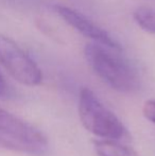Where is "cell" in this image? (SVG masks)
I'll return each instance as SVG.
<instances>
[{"label":"cell","instance_id":"6da1fadb","mask_svg":"<svg viewBox=\"0 0 155 156\" xmlns=\"http://www.w3.org/2000/svg\"><path fill=\"white\" fill-rule=\"evenodd\" d=\"M120 52L98 43L87 44L84 50L90 67L108 86L119 93H134L140 87V78L136 68Z\"/></svg>","mask_w":155,"mask_h":156},{"label":"cell","instance_id":"7a4b0ae2","mask_svg":"<svg viewBox=\"0 0 155 156\" xmlns=\"http://www.w3.org/2000/svg\"><path fill=\"white\" fill-rule=\"evenodd\" d=\"M79 116L87 131L103 139L117 140L126 135V129L119 118L86 87L80 91Z\"/></svg>","mask_w":155,"mask_h":156},{"label":"cell","instance_id":"3957f363","mask_svg":"<svg viewBox=\"0 0 155 156\" xmlns=\"http://www.w3.org/2000/svg\"><path fill=\"white\" fill-rule=\"evenodd\" d=\"M0 148L41 156L47 153L48 141L37 129L0 107Z\"/></svg>","mask_w":155,"mask_h":156},{"label":"cell","instance_id":"277c9868","mask_svg":"<svg viewBox=\"0 0 155 156\" xmlns=\"http://www.w3.org/2000/svg\"><path fill=\"white\" fill-rule=\"evenodd\" d=\"M0 64L17 82L36 86L43 81V73L34 62L13 39L0 34Z\"/></svg>","mask_w":155,"mask_h":156},{"label":"cell","instance_id":"5b68a950","mask_svg":"<svg viewBox=\"0 0 155 156\" xmlns=\"http://www.w3.org/2000/svg\"><path fill=\"white\" fill-rule=\"evenodd\" d=\"M54 9L63 20L66 21L70 27H72L85 37L91 39L93 43H98L113 49L121 50V46L117 41H115L105 30L91 21L82 13L66 5H55Z\"/></svg>","mask_w":155,"mask_h":156},{"label":"cell","instance_id":"8992f818","mask_svg":"<svg viewBox=\"0 0 155 156\" xmlns=\"http://www.w3.org/2000/svg\"><path fill=\"white\" fill-rule=\"evenodd\" d=\"M93 148L99 156H138L133 149L118 144L115 140H95Z\"/></svg>","mask_w":155,"mask_h":156},{"label":"cell","instance_id":"52a82bcc","mask_svg":"<svg viewBox=\"0 0 155 156\" xmlns=\"http://www.w3.org/2000/svg\"><path fill=\"white\" fill-rule=\"evenodd\" d=\"M134 19L141 29L155 34V9H137L134 13Z\"/></svg>","mask_w":155,"mask_h":156},{"label":"cell","instance_id":"ba28073f","mask_svg":"<svg viewBox=\"0 0 155 156\" xmlns=\"http://www.w3.org/2000/svg\"><path fill=\"white\" fill-rule=\"evenodd\" d=\"M143 113L148 120L155 124V101L149 100L143 104Z\"/></svg>","mask_w":155,"mask_h":156},{"label":"cell","instance_id":"9c48e42d","mask_svg":"<svg viewBox=\"0 0 155 156\" xmlns=\"http://www.w3.org/2000/svg\"><path fill=\"white\" fill-rule=\"evenodd\" d=\"M11 94H12V89L0 71V98H8L11 96Z\"/></svg>","mask_w":155,"mask_h":156}]
</instances>
